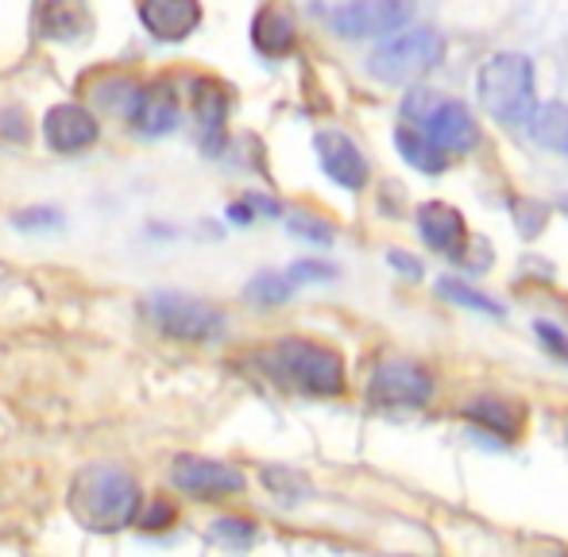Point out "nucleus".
I'll list each match as a JSON object with an SVG mask.
<instances>
[{
	"mask_svg": "<svg viewBox=\"0 0 568 557\" xmlns=\"http://www.w3.org/2000/svg\"><path fill=\"white\" fill-rule=\"evenodd\" d=\"M140 90H143V85L135 82V78H128V74H101V78H93V82H90L93 101H98L105 113L124 117V121L132 117L135 101H140Z\"/></svg>",
	"mask_w": 568,
	"mask_h": 557,
	"instance_id": "17",
	"label": "nucleus"
},
{
	"mask_svg": "<svg viewBox=\"0 0 568 557\" xmlns=\"http://www.w3.org/2000/svg\"><path fill=\"white\" fill-rule=\"evenodd\" d=\"M333 275H337V267H333V264H317V260H298V264L291 267L294 283H314V278H333Z\"/></svg>",
	"mask_w": 568,
	"mask_h": 557,
	"instance_id": "28",
	"label": "nucleus"
},
{
	"mask_svg": "<svg viewBox=\"0 0 568 557\" xmlns=\"http://www.w3.org/2000/svg\"><path fill=\"white\" fill-rule=\"evenodd\" d=\"M179 90L166 82H155V85H143L140 90V101H135L132 117H128V124H132L140 136H166V132L179 129Z\"/></svg>",
	"mask_w": 568,
	"mask_h": 557,
	"instance_id": "13",
	"label": "nucleus"
},
{
	"mask_svg": "<svg viewBox=\"0 0 568 557\" xmlns=\"http://www.w3.org/2000/svg\"><path fill=\"white\" fill-rule=\"evenodd\" d=\"M510 213H515V225H518V233H523V236H538L541 229H546V221H549L546 205L523 202V198H515V202H510Z\"/></svg>",
	"mask_w": 568,
	"mask_h": 557,
	"instance_id": "25",
	"label": "nucleus"
},
{
	"mask_svg": "<svg viewBox=\"0 0 568 557\" xmlns=\"http://www.w3.org/2000/svg\"><path fill=\"white\" fill-rule=\"evenodd\" d=\"M213 535H217V538H236V543H247V538H252L255 530H252V523H247V519H217V523H213Z\"/></svg>",
	"mask_w": 568,
	"mask_h": 557,
	"instance_id": "30",
	"label": "nucleus"
},
{
	"mask_svg": "<svg viewBox=\"0 0 568 557\" xmlns=\"http://www.w3.org/2000/svg\"><path fill=\"white\" fill-rule=\"evenodd\" d=\"M39 23L51 39H78L90 28V12H85V0H47Z\"/></svg>",
	"mask_w": 568,
	"mask_h": 557,
	"instance_id": "18",
	"label": "nucleus"
},
{
	"mask_svg": "<svg viewBox=\"0 0 568 557\" xmlns=\"http://www.w3.org/2000/svg\"><path fill=\"white\" fill-rule=\"evenodd\" d=\"M263 484H267L271 496H278L283 504H302V499L314 496V488H310V480L302 473H294V468L286 465H271L263 468Z\"/></svg>",
	"mask_w": 568,
	"mask_h": 557,
	"instance_id": "22",
	"label": "nucleus"
},
{
	"mask_svg": "<svg viewBox=\"0 0 568 557\" xmlns=\"http://www.w3.org/2000/svg\"><path fill=\"white\" fill-rule=\"evenodd\" d=\"M140 484L120 465H90L74 476L70 488V512L82 527L98 535H113L140 519Z\"/></svg>",
	"mask_w": 568,
	"mask_h": 557,
	"instance_id": "1",
	"label": "nucleus"
},
{
	"mask_svg": "<svg viewBox=\"0 0 568 557\" xmlns=\"http://www.w3.org/2000/svg\"><path fill=\"white\" fill-rule=\"evenodd\" d=\"M174 488L190 492L197 499H225L244 492V473L225 465V460H210V457H179L171 468Z\"/></svg>",
	"mask_w": 568,
	"mask_h": 557,
	"instance_id": "9",
	"label": "nucleus"
},
{
	"mask_svg": "<svg viewBox=\"0 0 568 557\" xmlns=\"http://www.w3.org/2000/svg\"><path fill=\"white\" fill-rule=\"evenodd\" d=\"M442 59H445L442 31L410 28V31H398L383 47H375V54L367 59V74L387 85H410L418 78H426L429 70H437Z\"/></svg>",
	"mask_w": 568,
	"mask_h": 557,
	"instance_id": "3",
	"label": "nucleus"
},
{
	"mask_svg": "<svg viewBox=\"0 0 568 557\" xmlns=\"http://www.w3.org/2000/svg\"><path fill=\"white\" fill-rule=\"evenodd\" d=\"M314 148H317V163H322V171L329 174L337 186L359 190L367 182V159L359 155V148L344 136V132H317Z\"/></svg>",
	"mask_w": 568,
	"mask_h": 557,
	"instance_id": "12",
	"label": "nucleus"
},
{
	"mask_svg": "<svg viewBox=\"0 0 568 557\" xmlns=\"http://www.w3.org/2000/svg\"><path fill=\"white\" fill-rule=\"evenodd\" d=\"M437 294H442V298H449V302H460V306H468V310H476V314L503 317L499 302L487 298V294H479V291H471V286L460 283V278H442V283H437Z\"/></svg>",
	"mask_w": 568,
	"mask_h": 557,
	"instance_id": "23",
	"label": "nucleus"
},
{
	"mask_svg": "<svg viewBox=\"0 0 568 557\" xmlns=\"http://www.w3.org/2000/svg\"><path fill=\"white\" fill-rule=\"evenodd\" d=\"M166 523H174V507L166 504V499H155V504L140 515V527H148V530H159V527H166Z\"/></svg>",
	"mask_w": 568,
	"mask_h": 557,
	"instance_id": "29",
	"label": "nucleus"
},
{
	"mask_svg": "<svg viewBox=\"0 0 568 557\" xmlns=\"http://www.w3.org/2000/svg\"><path fill=\"white\" fill-rule=\"evenodd\" d=\"M252 43L260 54H267V59H283V54L294 51V20L286 8L278 4H267L260 8V16H255L252 23Z\"/></svg>",
	"mask_w": 568,
	"mask_h": 557,
	"instance_id": "15",
	"label": "nucleus"
},
{
	"mask_svg": "<svg viewBox=\"0 0 568 557\" xmlns=\"http://www.w3.org/2000/svg\"><path fill=\"white\" fill-rule=\"evenodd\" d=\"M395 143H398V155L410 166H418V171H426V174L445 171V148H437V143L422 129H414V124H403V129L395 132Z\"/></svg>",
	"mask_w": 568,
	"mask_h": 557,
	"instance_id": "19",
	"label": "nucleus"
},
{
	"mask_svg": "<svg viewBox=\"0 0 568 557\" xmlns=\"http://www.w3.org/2000/svg\"><path fill=\"white\" fill-rule=\"evenodd\" d=\"M530 136L549 151H565L568 155V105L549 101V105L534 109L530 117Z\"/></svg>",
	"mask_w": 568,
	"mask_h": 557,
	"instance_id": "20",
	"label": "nucleus"
},
{
	"mask_svg": "<svg viewBox=\"0 0 568 557\" xmlns=\"http://www.w3.org/2000/svg\"><path fill=\"white\" fill-rule=\"evenodd\" d=\"M271 364L283 379L310 395H341L344 392V361L337 348L317 345L310 337H283L271 348Z\"/></svg>",
	"mask_w": 568,
	"mask_h": 557,
	"instance_id": "4",
	"label": "nucleus"
},
{
	"mask_svg": "<svg viewBox=\"0 0 568 557\" xmlns=\"http://www.w3.org/2000/svg\"><path fill=\"white\" fill-rule=\"evenodd\" d=\"M16 225H20V229H54V225H59V213H54V210L16 213Z\"/></svg>",
	"mask_w": 568,
	"mask_h": 557,
	"instance_id": "32",
	"label": "nucleus"
},
{
	"mask_svg": "<svg viewBox=\"0 0 568 557\" xmlns=\"http://www.w3.org/2000/svg\"><path fill=\"white\" fill-rule=\"evenodd\" d=\"M286 225H291L294 236H302V241H310V244H333V229L325 225V221L310 217V213H294Z\"/></svg>",
	"mask_w": 568,
	"mask_h": 557,
	"instance_id": "26",
	"label": "nucleus"
},
{
	"mask_svg": "<svg viewBox=\"0 0 568 557\" xmlns=\"http://www.w3.org/2000/svg\"><path fill=\"white\" fill-rule=\"evenodd\" d=\"M429 395H434V376L422 368L418 361H406V356H390L379 361L367 379V403L383 411H414L426 407Z\"/></svg>",
	"mask_w": 568,
	"mask_h": 557,
	"instance_id": "6",
	"label": "nucleus"
},
{
	"mask_svg": "<svg viewBox=\"0 0 568 557\" xmlns=\"http://www.w3.org/2000/svg\"><path fill=\"white\" fill-rule=\"evenodd\" d=\"M140 23L148 28V36L179 43L194 36L202 23V0H140Z\"/></svg>",
	"mask_w": 568,
	"mask_h": 557,
	"instance_id": "11",
	"label": "nucleus"
},
{
	"mask_svg": "<svg viewBox=\"0 0 568 557\" xmlns=\"http://www.w3.org/2000/svg\"><path fill=\"white\" fill-rule=\"evenodd\" d=\"M194 105H197V124H202L205 136H221L225 129V113H229V98L221 85L213 82H197L194 85Z\"/></svg>",
	"mask_w": 568,
	"mask_h": 557,
	"instance_id": "21",
	"label": "nucleus"
},
{
	"mask_svg": "<svg viewBox=\"0 0 568 557\" xmlns=\"http://www.w3.org/2000/svg\"><path fill=\"white\" fill-rule=\"evenodd\" d=\"M0 140H8V143L28 140V113H23V109H16V105L0 109Z\"/></svg>",
	"mask_w": 568,
	"mask_h": 557,
	"instance_id": "27",
	"label": "nucleus"
},
{
	"mask_svg": "<svg viewBox=\"0 0 568 557\" xmlns=\"http://www.w3.org/2000/svg\"><path fill=\"white\" fill-rule=\"evenodd\" d=\"M98 136H101V124L85 105H54L43 121L47 148L59 151V155H74V151L93 148Z\"/></svg>",
	"mask_w": 568,
	"mask_h": 557,
	"instance_id": "10",
	"label": "nucleus"
},
{
	"mask_svg": "<svg viewBox=\"0 0 568 557\" xmlns=\"http://www.w3.org/2000/svg\"><path fill=\"white\" fill-rule=\"evenodd\" d=\"M390 264H395V267H398V272L414 275V278H418V275H422V264H418V260L403 256V252H390Z\"/></svg>",
	"mask_w": 568,
	"mask_h": 557,
	"instance_id": "33",
	"label": "nucleus"
},
{
	"mask_svg": "<svg viewBox=\"0 0 568 557\" xmlns=\"http://www.w3.org/2000/svg\"><path fill=\"white\" fill-rule=\"evenodd\" d=\"M534 330H538V337L546 341V348H549V353H557V356H561V361H568V337H565L561 330H557V325L538 322V325H534Z\"/></svg>",
	"mask_w": 568,
	"mask_h": 557,
	"instance_id": "31",
	"label": "nucleus"
},
{
	"mask_svg": "<svg viewBox=\"0 0 568 557\" xmlns=\"http://www.w3.org/2000/svg\"><path fill=\"white\" fill-rule=\"evenodd\" d=\"M418 229H422V236H426L429 249L445 252V256H460L464 241H468L460 210H453V205H445V202L418 205Z\"/></svg>",
	"mask_w": 568,
	"mask_h": 557,
	"instance_id": "14",
	"label": "nucleus"
},
{
	"mask_svg": "<svg viewBox=\"0 0 568 557\" xmlns=\"http://www.w3.org/2000/svg\"><path fill=\"white\" fill-rule=\"evenodd\" d=\"M476 98L495 121L526 124L534 117V62L518 51H499L479 67Z\"/></svg>",
	"mask_w": 568,
	"mask_h": 557,
	"instance_id": "2",
	"label": "nucleus"
},
{
	"mask_svg": "<svg viewBox=\"0 0 568 557\" xmlns=\"http://www.w3.org/2000/svg\"><path fill=\"white\" fill-rule=\"evenodd\" d=\"M291 291H294L291 272H286V275L263 272V275H255L252 283H247V291H244V294H247L252 302H260V306H278V302L291 298Z\"/></svg>",
	"mask_w": 568,
	"mask_h": 557,
	"instance_id": "24",
	"label": "nucleus"
},
{
	"mask_svg": "<svg viewBox=\"0 0 568 557\" xmlns=\"http://www.w3.org/2000/svg\"><path fill=\"white\" fill-rule=\"evenodd\" d=\"M148 317L174 341H217L225 333V317L217 306L194 298V294H174V291H159L148 302Z\"/></svg>",
	"mask_w": 568,
	"mask_h": 557,
	"instance_id": "5",
	"label": "nucleus"
},
{
	"mask_svg": "<svg viewBox=\"0 0 568 557\" xmlns=\"http://www.w3.org/2000/svg\"><path fill=\"white\" fill-rule=\"evenodd\" d=\"M464 415L471 422H479V426H487L491 434L499 437H518L523 434V407L510 399H491V395H479V399H471L468 407H464Z\"/></svg>",
	"mask_w": 568,
	"mask_h": 557,
	"instance_id": "16",
	"label": "nucleus"
},
{
	"mask_svg": "<svg viewBox=\"0 0 568 557\" xmlns=\"http://www.w3.org/2000/svg\"><path fill=\"white\" fill-rule=\"evenodd\" d=\"M414 20V0H348L333 12V31L344 39H375L406 28Z\"/></svg>",
	"mask_w": 568,
	"mask_h": 557,
	"instance_id": "8",
	"label": "nucleus"
},
{
	"mask_svg": "<svg viewBox=\"0 0 568 557\" xmlns=\"http://www.w3.org/2000/svg\"><path fill=\"white\" fill-rule=\"evenodd\" d=\"M406 113L418 121V129L426 132L437 148L445 151H468L476 143V121H471L468 105L460 101H442V98H429L426 101V90L414 93V101H406Z\"/></svg>",
	"mask_w": 568,
	"mask_h": 557,
	"instance_id": "7",
	"label": "nucleus"
}]
</instances>
